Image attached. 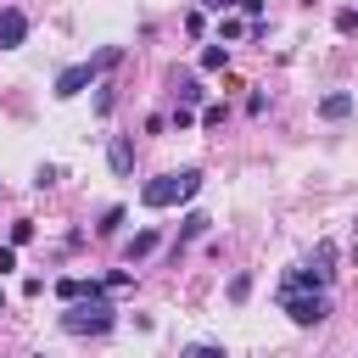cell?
Returning <instances> with one entry per match:
<instances>
[{"mask_svg": "<svg viewBox=\"0 0 358 358\" xmlns=\"http://www.w3.org/2000/svg\"><path fill=\"white\" fill-rule=\"evenodd\" d=\"M112 324H117V308L106 302V291H84V296H73L67 313H62V330H67V336H106Z\"/></svg>", "mask_w": 358, "mask_h": 358, "instance_id": "cell-1", "label": "cell"}, {"mask_svg": "<svg viewBox=\"0 0 358 358\" xmlns=\"http://www.w3.org/2000/svg\"><path fill=\"white\" fill-rule=\"evenodd\" d=\"M196 190H201V168H179V173H162V179L140 185V201L157 213V207H179V201H190Z\"/></svg>", "mask_w": 358, "mask_h": 358, "instance_id": "cell-2", "label": "cell"}, {"mask_svg": "<svg viewBox=\"0 0 358 358\" xmlns=\"http://www.w3.org/2000/svg\"><path fill=\"white\" fill-rule=\"evenodd\" d=\"M285 302V313H291V324H324V313H330V302H324V291H285L280 296Z\"/></svg>", "mask_w": 358, "mask_h": 358, "instance_id": "cell-3", "label": "cell"}, {"mask_svg": "<svg viewBox=\"0 0 358 358\" xmlns=\"http://www.w3.org/2000/svg\"><path fill=\"white\" fill-rule=\"evenodd\" d=\"M95 78H101V62H95V56H90V62L62 67V73H56V101H73V95H78V90H90Z\"/></svg>", "mask_w": 358, "mask_h": 358, "instance_id": "cell-4", "label": "cell"}, {"mask_svg": "<svg viewBox=\"0 0 358 358\" xmlns=\"http://www.w3.org/2000/svg\"><path fill=\"white\" fill-rule=\"evenodd\" d=\"M22 39H28V11L6 6V11H0V50H17Z\"/></svg>", "mask_w": 358, "mask_h": 358, "instance_id": "cell-5", "label": "cell"}, {"mask_svg": "<svg viewBox=\"0 0 358 358\" xmlns=\"http://www.w3.org/2000/svg\"><path fill=\"white\" fill-rule=\"evenodd\" d=\"M106 162H112V173H117V179H129V173H134V140H129V134H112Z\"/></svg>", "mask_w": 358, "mask_h": 358, "instance_id": "cell-6", "label": "cell"}, {"mask_svg": "<svg viewBox=\"0 0 358 358\" xmlns=\"http://www.w3.org/2000/svg\"><path fill=\"white\" fill-rule=\"evenodd\" d=\"M330 263H336V246H330V241H319V246H313V257H308L302 268H308V280H313V285H330V274H336Z\"/></svg>", "mask_w": 358, "mask_h": 358, "instance_id": "cell-7", "label": "cell"}, {"mask_svg": "<svg viewBox=\"0 0 358 358\" xmlns=\"http://www.w3.org/2000/svg\"><path fill=\"white\" fill-rule=\"evenodd\" d=\"M207 229H213V218H207V213H185V218H179V241H173V257H179V246H190V241H196V235H207Z\"/></svg>", "mask_w": 358, "mask_h": 358, "instance_id": "cell-8", "label": "cell"}, {"mask_svg": "<svg viewBox=\"0 0 358 358\" xmlns=\"http://www.w3.org/2000/svg\"><path fill=\"white\" fill-rule=\"evenodd\" d=\"M347 112H352V95H347V90H336V95H324V101H319V117H330V123H336V117H347Z\"/></svg>", "mask_w": 358, "mask_h": 358, "instance_id": "cell-9", "label": "cell"}, {"mask_svg": "<svg viewBox=\"0 0 358 358\" xmlns=\"http://www.w3.org/2000/svg\"><path fill=\"white\" fill-rule=\"evenodd\" d=\"M151 252H157V229H140V235L123 246V257H129V263H140V257H151Z\"/></svg>", "mask_w": 358, "mask_h": 358, "instance_id": "cell-10", "label": "cell"}, {"mask_svg": "<svg viewBox=\"0 0 358 358\" xmlns=\"http://www.w3.org/2000/svg\"><path fill=\"white\" fill-rule=\"evenodd\" d=\"M201 67H207V73H224V67H229V45H224V39L207 45V50H201Z\"/></svg>", "mask_w": 358, "mask_h": 358, "instance_id": "cell-11", "label": "cell"}, {"mask_svg": "<svg viewBox=\"0 0 358 358\" xmlns=\"http://www.w3.org/2000/svg\"><path fill=\"white\" fill-rule=\"evenodd\" d=\"M201 95H207V90H201V78H190V73H185V78H179V106H196Z\"/></svg>", "mask_w": 358, "mask_h": 358, "instance_id": "cell-12", "label": "cell"}, {"mask_svg": "<svg viewBox=\"0 0 358 358\" xmlns=\"http://www.w3.org/2000/svg\"><path fill=\"white\" fill-rule=\"evenodd\" d=\"M336 34H358V6H341L336 11Z\"/></svg>", "mask_w": 358, "mask_h": 358, "instance_id": "cell-13", "label": "cell"}, {"mask_svg": "<svg viewBox=\"0 0 358 358\" xmlns=\"http://www.w3.org/2000/svg\"><path fill=\"white\" fill-rule=\"evenodd\" d=\"M224 117H229V106H224V101H207V106H201V123H207V129H218Z\"/></svg>", "mask_w": 358, "mask_h": 358, "instance_id": "cell-14", "label": "cell"}, {"mask_svg": "<svg viewBox=\"0 0 358 358\" xmlns=\"http://www.w3.org/2000/svg\"><path fill=\"white\" fill-rule=\"evenodd\" d=\"M95 229H101V235H117V229H123V207H106V213H101V224H95Z\"/></svg>", "mask_w": 358, "mask_h": 358, "instance_id": "cell-15", "label": "cell"}, {"mask_svg": "<svg viewBox=\"0 0 358 358\" xmlns=\"http://www.w3.org/2000/svg\"><path fill=\"white\" fill-rule=\"evenodd\" d=\"M246 296H252V274H235L229 280V302H246Z\"/></svg>", "mask_w": 358, "mask_h": 358, "instance_id": "cell-16", "label": "cell"}, {"mask_svg": "<svg viewBox=\"0 0 358 358\" xmlns=\"http://www.w3.org/2000/svg\"><path fill=\"white\" fill-rule=\"evenodd\" d=\"M117 106V84H101V95H95V112H112Z\"/></svg>", "mask_w": 358, "mask_h": 358, "instance_id": "cell-17", "label": "cell"}, {"mask_svg": "<svg viewBox=\"0 0 358 358\" xmlns=\"http://www.w3.org/2000/svg\"><path fill=\"white\" fill-rule=\"evenodd\" d=\"M173 129H179V134L196 129V112H190V106H173Z\"/></svg>", "mask_w": 358, "mask_h": 358, "instance_id": "cell-18", "label": "cell"}, {"mask_svg": "<svg viewBox=\"0 0 358 358\" xmlns=\"http://www.w3.org/2000/svg\"><path fill=\"white\" fill-rule=\"evenodd\" d=\"M28 241H34V224H28V218H22V224H11V246H28Z\"/></svg>", "mask_w": 358, "mask_h": 358, "instance_id": "cell-19", "label": "cell"}, {"mask_svg": "<svg viewBox=\"0 0 358 358\" xmlns=\"http://www.w3.org/2000/svg\"><path fill=\"white\" fill-rule=\"evenodd\" d=\"M129 280H134V274H129V268H112V274H106V280H101V285H106V291H123V285H129Z\"/></svg>", "mask_w": 358, "mask_h": 358, "instance_id": "cell-20", "label": "cell"}, {"mask_svg": "<svg viewBox=\"0 0 358 358\" xmlns=\"http://www.w3.org/2000/svg\"><path fill=\"white\" fill-rule=\"evenodd\" d=\"M263 106H268V95H263V90H252V95H246V112H252V117H263Z\"/></svg>", "mask_w": 358, "mask_h": 358, "instance_id": "cell-21", "label": "cell"}, {"mask_svg": "<svg viewBox=\"0 0 358 358\" xmlns=\"http://www.w3.org/2000/svg\"><path fill=\"white\" fill-rule=\"evenodd\" d=\"M56 179H62V173H56V168H50V162H45V168H39V173H34V185H39V190H50V185H56Z\"/></svg>", "mask_w": 358, "mask_h": 358, "instance_id": "cell-22", "label": "cell"}, {"mask_svg": "<svg viewBox=\"0 0 358 358\" xmlns=\"http://www.w3.org/2000/svg\"><path fill=\"white\" fill-rule=\"evenodd\" d=\"M17 268V246H0V274H11Z\"/></svg>", "mask_w": 358, "mask_h": 358, "instance_id": "cell-23", "label": "cell"}, {"mask_svg": "<svg viewBox=\"0 0 358 358\" xmlns=\"http://www.w3.org/2000/svg\"><path fill=\"white\" fill-rule=\"evenodd\" d=\"M235 6H241V11H246V17H252V22H257V17H263V0H235Z\"/></svg>", "mask_w": 358, "mask_h": 358, "instance_id": "cell-24", "label": "cell"}, {"mask_svg": "<svg viewBox=\"0 0 358 358\" xmlns=\"http://www.w3.org/2000/svg\"><path fill=\"white\" fill-rule=\"evenodd\" d=\"M0 313H6V291H0Z\"/></svg>", "mask_w": 358, "mask_h": 358, "instance_id": "cell-25", "label": "cell"}]
</instances>
